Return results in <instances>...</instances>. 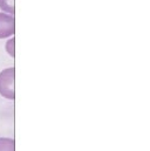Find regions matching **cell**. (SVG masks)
Wrapping results in <instances>:
<instances>
[{
  "mask_svg": "<svg viewBox=\"0 0 150 151\" xmlns=\"http://www.w3.org/2000/svg\"><path fill=\"white\" fill-rule=\"evenodd\" d=\"M0 95L11 101L15 100V67L0 72Z\"/></svg>",
  "mask_w": 150,
  "mask_h": 151,
  "instance_id": "obj_1",
  "label": "cell"
},
{
  "mask_svg": "<svg viewBox=\"0 0 150 151\" xmlns=\"http://www.w3.org/2000/svg\"><path fill=\"white\" fill-rule=\"evenodd\" d=\"M15 34V17L0 12V39H8Z\"/></svg>",
  "mask_w": 150,
  "mask_h": 151,
  "instance_id": "obj_2",
  "label": "cell"
},
{
  "mask_svg": "<svg viewBox=\"0 0 150 151\" xmlns=\"http://www.w3.org/2000/svg\"><path fill=\"white\" fill-rule=\"evenodd\" d=\"M5 49L11 58H13V59L15 58V38L14 37L7 39V41L5 43Z\"/></svg>",
  "mask_w": 150,
  "mask_h": 151,
  "instance_id": "obj_5",
  "label": "cell"
},
{
  "mask_svg": "<svg viewBox=\"0 0 150 151\" xmlns=\"http://www.w3.org/2000/svg\"><path fill=\"white\" fill-rule=\"evenodd\" d=\"M0 151H15V141L11 137H0Z\"/></svg>",
  "mask_w": 150,
  "mask_h": 151,
  "instance_id": "obj_4",
  "label": "cell"
},
{
  "mask_svg": "<svg viewBox=\"0 0 150 151\" xmlns=\"http://www.w3.org/2000/svg\"><path fill=\"white\" fill-rule=\"evenodd\" d=\"M0 9L7 14H15V1L14 0H0Z\"/></svg>",
  "mask_w": 150,
  "mask_h": 151,
  "instance_id": "obj_3",
  "label": "cell"
}]
</instances>
